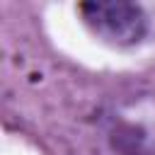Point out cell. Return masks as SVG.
<instances>
[{
	"instance_id": "7a4b0ae2",
	"label": "cell",
	"mask_w": 155,
	"mask_h": 155,
	"mask_svg": "<svg viewBox=\"0 0 155 155\" xmlns=\"http://www.w3.org/2000/svg\"><path fill=\"white\" fill-rule=\"evenodd\" d=\"M85 24L109 44L133 46L148 34V17L133 2H82Z\"/></svg>"
},
{
	"instance_id": "6da1fadb",
	"label": "cell",
	"mask_w": 155,
	"mask_h": 155,
	"mask_svg": "<svg viewBox=\"0 0 155 155\" xmlns=\"http://www.w3.org/2000/svg\"><path fill=\"white\" fill-rule=\"evenodd\" d=\"M107 140L116 155L155 153V97L138 94L107 114Z\"/></svg>"
}]
</instances>
